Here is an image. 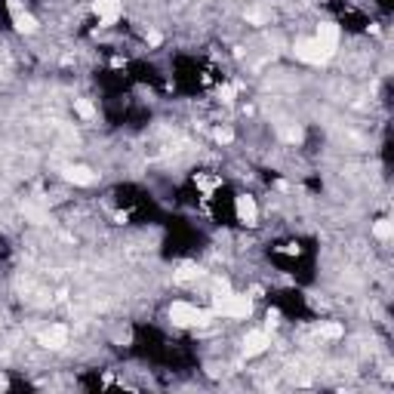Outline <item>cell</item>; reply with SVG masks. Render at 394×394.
Instances as JSON below:
<instances>
[{
	"mask_svg": "<svg viewBox=\"0 0 394 394\" xmlns=\"http://www.w3.org/2000/svg\"><path fill=\"white\" fill-rule=\"evenodd\" d=\"M394 234V222L391 219H376L373 222V238H376L379 243H388Z\"/></svg>",
	"mask_w": 394,
	"mask_h": 394,
	"instance_id": "cell-8",
	"label": "cell"
},
{
	"mask_svg": "<svg viewBox=\"0 0 394 394\" xmlns=\"http://www.w3.org/2000/svg\"><path fill=\"white\" fill-rule=\"evenodd\" d=\"M92 13L99 16L102 28H111V25H117L120 13H124V0H96V4H92Z\"/></svg>",
	"mask_w": 394,
	"mask_h": 394,
	"instance_id": "cell-4",
	"label": "cell"
},
{
	"mask_svg": "<svg viewBox=\"0 0 394 394\" xmlns=\"http://www.w3.org/2000/svg\"><path fill=\"white\" fill-rule=\"evenodd\" d=\"M65 179L74 182V185H92V182H96V173H92L90 166H83V164H74V166L65 170Z\"/></svg>",
	"mask_w": 394,
	"mask_h": 394,
	"instance_id": "cell-7",
	"label": "cell"
},
{
	"mask_svg": "<svg viewBox=\"0 0 394 394\" xmlns=\"http://www.w3.org/2000/svg\"><path fill=\"white\" fill-rule=\"evenodd\" d=\"M213 139H215L219 145H231V142H234V129H231V127H215V129H213Z\"/></svg>",
	"mask_w": 394,
	"mask_h": 394,
	"instance_id": "cell-10",
	"label": "cell"
},
{
	"mask_svg": "<svg viewBox=\"0 0 394 394\" xmlns=\"http://www.w3.org/2000/svg\"><path fill=\"white\" fill-rule=\"evenodd\" d=\"M234 213H238V222L243 225H259V206L252 201V194H238L234 197Z\"/></svg>",
	"mask_w": 394,
	"mask_h": 394,
	"instance_id": "cell-5",
	"label": "cell"
},
{
	"mask_svg": "<svg viewBox=\"0 0 394 394\" xmlns=\"http://www.w3.org/2000/svg\"><path fill=\"white\" fill-rule=\"evenodd\" d=\"M268 348H271V336H268V330H250V333L240 339V351L247 354V358H259V354H265Z\"/></svg>",
	"mask_w": 394,
	"mask_h": 394,
	"instance_id": "cell-3",
	"label": "cell"
},
{
	"mask_svg": "<svg viewBox=\"0 0 394 394\" xmlns=\"http://www.w3.org/2000/svg\"><path fill=\"white\" fill-rule=\"evenodd\" d=\"M41 345L50 351H62L68 345V326L65 324H50L46 330L41 333Z\"/></svg>",
	"mask_w": 394,
	"mask_h": 394,
	"instance_id": "cell-6",
	"label": "cell"
},
{
	"mask_svg": "<svg viewBox=\"0 0 394 394\" xmlns=\"http://www.w3.org/2000/svg\"><path fill=\"white\" fill-rule=\"evenodd\" d=\"M293 53H296L299 62H308V65H324L326 59H330V55L321 50V43H317L314 37H302V41H296L293 43Z\"/></svg>",
	"mask_w": 394,
	"mask_h": 394,
	"instance_id": "cell-2",
	"label": "cell"
},
{
	"mask_svg": "<svg viewBox=\"0 0 394 394\" xmlns=\"http://www.w3.org/2000/svg\"><path fill=\"white\" fill-rule=\"evenodd\" d=\"M74 111H78L83 120H92V117H96V108H92L87 99H74Z\"/></svg>",
	"mask_w": 394,
	"mask_h": 394,
	"instance_id": "cell-9",
	"label": "cell"
},
{
	"mask_svg": "<svg viewBox=\"0 0 394 394\" xmlns=\"http://www.w3.org/2000/svg\"><path fill=\"white\" fill-rule=\"evenodd\" d=\"M166 314H170V324H173V326H203V324H210L213 317H215L213 312H203V308L185 302V299L173 302Z\"/></svg>",
	"mask_w": 394,
	"mask_h": 394,
	"instance_id": "cell-1",
	"label": "cell"
}]
</instances>
